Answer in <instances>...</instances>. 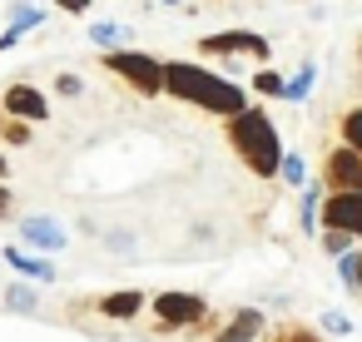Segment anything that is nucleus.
Listing matches in <instances>:
<instances>
[{
	"label": "nucleus",
	"mask_w": 362,
	"mask_h": 342,
	"mask_svg": "<svg viewBox=\"0 0 362 342\" xmlns=\"http://www.w3.org/2000/svg\"><path fill=\"white\" fill-rule=\"evenodd\" d=\"M164 95L179 105H194L214 119H233L248 110V90L228 75H214L194 60H164Z\"/></svg>",
	"instance_id": "1"
},
{
	"label": "nucleus",
	"mask_w": 362,
	"mask_h": 342,
	"mask_svg": "<svg viewBox=\"0 0 362 342\" xmlns=\"http://www.w3.org/2000/svg\"><path fill=\"white\" fill-rule=\"evenodd\" d=\"M223 134H228V149L243 159V169L253 179H278V164H283V134L278 124L268 119V110L248 105L243 114L223 119Z\"/></svg>",
	"instance_id": "2"
},
{
	"label": "nucleus",
	"mask_w": 362,
	"mask_h": 342,
	"mask_svg": "<svg viewBox=\"0 0 362 342\" xmlns=\"http://www.w3.org/2000/svg\"><path fill=\"white\" fill-rule=\"evenodd\" d=\"M100 65L110 70V75H119L134 95H144V100H154V95H164V60L159 55H149V50H105L100 55Z\"/></svg>",
	"instance_id": "3"
},
{
	"label": "nucleus",
	"mask_w": 362,
	"mask_h": 342,
	"mask_svg": "<svg viewBox=\"0 0 362 342\" xmlns=\"http://www.w3.org/2000/svg\"><path fill=\"white\" fill-rule=\"evenodd\" d=\"M149 307H154L159 327H169V332L199 327V322L209 317V302H204V293H154V297H149Z\"/></svg>",
	"instance_id": "4"
},
{
	"label": "nucleus",
	"mask_w": 362,
	"mask_h": 342,
	"mask_svg": "<svg viewBox=\"0 0 362 342\" xmlns=\"http://www.w3.org/2000/svg\"><path fill=\"white\" fill-rule=\"evenodd\" d=\"M322 189L327 194H362V154L347 149V144H332L322 154Z\"/></svg>",
	"instance_id": "5"
},
{
	"label": "nucleus",
	"mask_w": 362,
	"mask_h": 342,
	"mask_svg": "<svg viewBox=\"0 0 362 342\" xmlns=\"http://www.w3.org/2000/svg\"><path fill=\"white\" fill-rule=\"evenodd\" d=\"M199 55H248V60L268 65L273 60V45L263 35H253V30H218V35H204L199 40Z\"/></svg>",
	"instance_id": "6"
},
{
	"label": "nucleus",
	"mask_w": 362,
	"mask_h": 342,
	"mask_svg": "<svg viewBox=\"0 0 362 342\" xmlns=\"http://www.w3.org/2000/svg\"><path fill=\"white\" fill-rule=\"evenodd\" d=\"M0 110H6V119H25V124H45V119H50L45 90H35V85H25V80H16V85L0 90Z\"/></svg>",
	"instance_id": "7"
},
{
	"label": "nucleus",
	"mask_w": 362,
	"mask_h": 342,
	"mask_svg": "<svg viewBox=\"0 0 362 342\" xmlns=\"http://www.w3.org/2000/svg\"><path fill=\"white\" fill-rule=\"evenodd\" d=\"M263 332H268L263 307H233V312L214 327V337H209V342H263Z\"/></svg>",
	"instance_id": "8"
},
{
	"label": "nucleus",
	"mask_w": 362,
	"mask_h": 342,
	"mask_svg": "<svg viewBox=\"0 0 362 342\" xmlns=\"http://www.w3.org/2000/svg\"><path fill=\"white\" fill-rule=\"evenodd\" d=\"M322 228L362 238V194H322Z\"/></svg>",
	"instance_id": "9"
},
{
	"label": "nucleus",
	"mask_w": 362,
	"mask_h": 342,
	"mask_svg": "<svg viewBox=\"0 0 362 342\" xmlns=\"http://www.w3.org/2000/svg\"><path fill=\"white\" fill-rule=\"evenodd\" d=\"M21 238L40 253H65V243H70V233L50 213H21Z\"/></svg>",
	"instance_id": "10"
},
{
	"label": "nucleus",
	"mask_w": 362,
	"mask_h": 342,
	"mask_svg": "<svg viewBox=\"0 0 362 342\" xmlns=\"http://www.w3.org/2000/svg\"><path fill=\"white\" fill-rule=\"evenodd\" d=\"M144 302H149L144 288H119V293H105V297H100V312L115 317V322H129V317L144 312Z\"/></svg>",
	"instance_id": "11"
},
{
	"label": "nucleus",
	"mask_w": 362,
	"mask_h": 342,
	"mask_svg": "<svg viewBox=\"0 0 362 342\" xmlns=\"http://www.w3.org/2000/svg\"><path fill=\"white\" fill-rule=\"evenodd\" d=\"M6 263H11L21 278H30V283H55V263H50V258H35L30 248H6Z\"/></svg>",
	"instance_id": "12"
},
{
	"label": "nucleus",
	"mask_w": 362,
	"mask_h": 342,
	"mask_svg": "<svg viewBox=\"0 0 362 342\" xmlns=\"http://www.w3.org/2000/svg\"><path fill=\"white\" fill-rule=\"evenodd\" d=\"M85 35H90V45H100V50H129V40H134V30H129L124 20H95Z\"/></svg>",
	"instance_id": "13"
},
{
	"label": "nucleus",
	"mask_w": 362,
	"mask_h": 342,
	"mask_svg": "<svg viewBox=\"0 0 362 342\" xmlns=\"http://www.w3.org/2000/svg\"><path fill=\"white\" fill-rule=\"evenodd\" d=\"M313 80H317V65H313V60H303V65L283 80V105H303V100L313 95Z\"/></svg>",
	"instance_id": "14"
},
{
	"label": "nucleus",
	"mask_w": 362,
	"mask_h": 342,
	"mask_svg": "<svg viewBox=\"0 0 362 342\" xmlns=\"http://www.w3.org/2000/svg\"><path fill=\"white\" fill-rule=\"evenodd\" d=\"M278 179H283L288 189H298V194H303V189L313 184V179H308V164H303V154H298V149H283V164H278Z\"/></svg>",
	"instance_id": "15"
},
{
	"label": "nucleus",
	"mask_w": 362,
	"mask_h": 342,
	"mask_svg": "<svg viewBox=\"0 0 362 342\" xmlns=\"http://www.w3.org/2000/svg\"><path fill=\"white\" fill-rule=\"evenodd\" d=\"M317 208H322V179H313V184L303 189V213H298V223H303L308 238H317Z\"/></svg>",
	"instance_id": "16"
},
{
	"label": "nucleus",
	"mask_w": 362,
	"mask_h": 342,
	"mask_svg": "<svg viewBox=\"0 0 362 342\" xmlns=\"http://www.w3.org/2000/svg\"><path fill=\"white\" fill-rule=\"evenodd\" d=\"M6 307H11V312H40V293L30 288V278H16V283L6 288Z\"/></svg>",
	"instance_id": "17"
},
{
	"label": "nucleus",
	"mask_w": 362,
	"mask_h": 342,
	"mask_svg": "<svg viewBox=\"0 0 362 342\" xmlns=\"http://www.w3.org/2000/svg\"><path fill=\"white\" fill-rule=\"evenodd\" d=\"M45 25V6H35V0H21V6L11 11V30L25 35V30H40Z\"/></svg>",
	"instance_id": "18"
},
{
	"label": "nucleus",
	"mask_w": 362,
	"mask_h": 342,
	"mask_svg": "<svg viewBox=\"0 0 362 342\" xmlns=\"http://www.w3.org/2000/svg\"><path fill=\"white\" fill-rule=\"evenodd\" d=\"M248 90H253V95H263V100H283V75H278L273 65H258V70H253V80H248Z\"/></svg>",
	"instance_id": "19"
},
{
	"label": "nucleus",
	"mask_w": 362,
	"mask_h": 342,
	"mask_svg": "<svg viewBox=\"0 0 362 342\" xmlns=\"http://www.w3.org/2000/svg\"><path fill=\"white\" fill-rule=\"evenodd\" d=\"M337 144H347V149L362 154V105H352V110L337 119Z\"/></svg>",
	"instance_id": "20"
},
{
	"label": "nucleus",
	"mask_w": 362,
	"mask_h": 342,
	"mask_svg": "<svg viewBox=\"0 0 362 342\" xmlns=\"http://www.w3.org/2000/svg\"><path fill=\"white\" fill-rule=\"evenodd\" d=\"M317 248H322L327 258H342V253L357 248V238H352V233H337V228H317Z\"/></svg>",
	"instance_id": "21"
},
{
	"label": "nucleus",
	"mask_w": 362,
	"mask_h": 342,
	"mask_svg": "<svg viewBox=\"0 0 362 342\" xmlns=\"http://www.w3.org/2000/svg\"><path fill=\"white\" fill-rule=\"evenodd\" d=\"M35 139V124H25V119H6V129H0V144H11V149H25Z\"/></svg>",
	"instance_id": "22"
},
{
	"label": "nucleus",
	"mask_w": 362,
	"mask_h": 342,
	"mask_svg": "<svg viewBox=\"0 0 362 342\" xmlns=\"http://www.w3.org/2000/svg\"><path fill=\"white\" fill-rule=\"evenodd\" d=\"M273 342H322V332L308 327V322H283V327L273 332Z\"/></svg>",
	"instance_id": "23"
},
{
	"label": "nucleus",
	"mask_w": 362,
	"mask_h": 342,
	"mask_svg": "<svg viewBox=\"0 0 362 342\" xmlns=\"http://www.w3.org/2000/svg\"><path fill=\"white\" fill-rule=\"evenodd\" d=\"M317 327H322L327 337H352V322H347V312H337V307H322Z\"/></svg>",
	"instance_id": "24"
},
{
	"label": "nucleus",
	"mask_w": 362,
	"mask_h": 342,
	"mask_svg": "<svg viewBox=\"0 0 362 342\" xmlns=\"http://www.w3.org/2000/svg\"><path fill=\"white\" fill-rule=\"evenodd\" d=\"M337 278H342V288H347V293H357V248L337 258Z\"/></svg>",
	"instance_id": "25"
},
{
	"label": "nucleus",
	"mask_w": 362,
	"mask_h": 342,
	"mask_svg": "<svg viewBox=\"0 0 362 342\" xmlns=\"http://www.w3.org/2000/svg\"><path fill=\"white\" fill-rule=\"evenodd\" d=\"M55 95H65V100H80V95H85V80L65 70V75H55Z\"/></svg>",
	"instance_id": "26"
},
{
	"label": "nucleus",
	"mask_w": 362,
	"mask_h": 342,
	"mask_svg": "<svg viewBox=\"0 0 362 342\" xmlns=\"http://www.w3.org/2000/svg\"><path fill=\"white\" fill-rule=\"evenodd\" d=\"M90 6L95 0H55V11H65V16H90Z\"/></svg>",
	"instance_id": "27"
},
{
	"label": "nucleus",
	"mask_w": 362,
	"mask_h": 342,
	"mask_svg": "<svg viewBox=\"0 0 362 342\" xmlns=\"http://www.w3.org/2000/svg\"><path fill=\"white\" fill-rule=\"evenodd\" d=\"M16 213V194H11V184H0V218H11Z\"/></svg>",
	"instance_id": "28"
},
{
	"label": "nucleus",
	"mask_w": 362,
	"mask_h": 342,
	"mask_svg": "<svg viewBox=\"0 0 362 342\" xmlns=\"http://www.w3.org/2000/svg\"><path fill=\"white\" fill-rule=\"evenodd\" d=\"M16 45H21V35H16V30L6 25V35H0V55H6V50H16Z\"/></svg>",
	"instance_id": "29"
},
{
	"label": "nucleus",
	"mask_w": 362,
	"mask_h": 342,
	"mask_svg": "<svg viewBox=\"0 0 362 342\" xmlns=\"http://www.w3.org/2000/svg\"><path fill=\"white\" fill-rule=\"evenodd\" d=\"M11 179V164H6V149H0V184H6Z\"/></svg>",
	"instance_id": "30"
},
{
	"label": "nucleus",
	"mask_w": 362,
	"mask_h": 342,
	"mask_svg": "<svg viewBox=\"0 0 362 342\" xmlns=\"http://www.w3.org/2000/svg\"><path fill=\"white\" fill-rule=\"evenodd\" d=\"M357 297H362V248H357Z\"/></svg>",
	"instance_id": "31"
},
{
	"label": "nucleus",
	"mask_w": 362,
	"mask_h": 342,
	"mask_svg": "<svg viewBox=\"0 0 362 342\" xmlns=\"http://www.w3.org/2000/svg\"><path fill=\"white\" fill-rule=\"evenodd\" d=\"M159 6H184V0H159Z\"/></svg>",
	"instance_id": "32"
},
{
	"label": "nucleus",
	"mask_w": 362,
	"mask_h": 342,
	"mask_svg": "<svg viewBox=\"0 0 362 342\" xmlns=\"http://www.w3.org/2000/svg\"><path fill=\"white\" fill-rule=\"evenodd\" d=\"M0 129H6V110H0Z\"/></svg>",
	"instance_id": "33"
}]
</instances>
